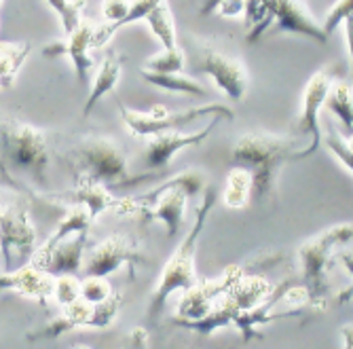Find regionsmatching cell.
Listing matches in <instances>:
<instances>
[{
    "mask_svg": "<svg viewBox=\"0 0 353 349\" xmlns=\"http://www.w3.org/2000/svg\"><path fill=\"white\" fill-rule=\"evenodd\" d=\"M296 152L290 138L269 132H248L233 146V163L252 172L256 197H269L281 166L296 161Z\"/></svg>",
    "mask_w": 353,
    "mask_h": 349,
    "instance_id": "obj_1",
    "label": "cell"
},
{
    "mask_svg": "<svg viewBox=\"0 0 353 349\" xmlns=\"http://www.w3.org/2000/svg\"><path fill=\"white\" fill-rule=\"evenodd\" d=\"M214 203H216V193H214V188H208L201 206L197 208L195 225H192V229L186 233V237L182 239V243L174 252V257L165 263L161 277H159V281H157L154 295H152L150 305H148V317L152 322H157V317L161 315L165 301L172 292H176V290L184 292L199 281L197 273H195V254H197L199 237H201L203 227H205V220H208Z\"/></svg>",
    "mask_w": 353,
    "mask_h": 349,
    "instance_id": "obj_2",
    "label": "cell"
},
{
    "mask_svg": "<svg viewBox=\"0 0 353 349\" xmlns=\"http://www.w3.org/2000/svg\"><path fill=\"white\" fill-rule=\"evenodd\" d=\"M351 239H353V222H343V225H334L319 235L311 237L299 248L303 279L311 295V311H322L326 307L328 267L334 257V248Z\"/></svg>",
    "mask_w": 353,
    "mask_h": 349,
    "instance_id": "obj_3",
    "label": "cell"
},
{
    "mask_svg": "<svg viewBox=\"0 0 353 349\" xmlns=\"http://www.w3.org/2000/svg\"><path fill=\"white\" fill-rule=\"evenodd\" d=\"M275 288L273 283H269V279H265L263 275H245L233 286L229 292L222 295V301H216V305L210 309L208 315L199 317V320H182V317H174V324L195 330L199 335H212L214 330L229 326L235 322V317L252 307H256L259 303H263L271 290Z\"/></svg>",
    "mask_w": 353,
    "mask_h": 349,
    "instance_id": "obj_4",
    "label": "cell"
},
{
    "mask_svg": "<svg viewBox=\"0 0 353 349\" xmlns=\"http://www.w3.org/2000/svg\"><path fill=\"white\" fill-rule=\"evenodd\" d=\"M72 157L77 163L74 170H81L91 178L104 182L108 188L130 186L136 182V178L130 174V168H127L125 152L108 138L102 136L83 138L72 148Z\"/></svg>",
    "mask_w": 353,
    "mask_h": 349,
    "instance_id": "obj_5",
    "label": "cell"
},
{
    "mask_svg": "<svg viewBox=\"0 0 353 349\" xmlns=\"http://www.w3.org/2000/svg\"><path fill=\"white\" fill-rule=\"evenodd\" d=\"M5 159L11 168L26 170L37 182H45L49 168V148L45 134L34 125L21 123L13 117L3 119Z\"/></svg>",
    "mask_w": 353,
    "mask_h": 349,
    "instance_id": "obj_6",
    "label": "cell"
},
{
    "mask_svg": "<svg viewBox=\"0 0 353 349\" xmlns=\"http://www.w3.org/2000/svg\"><path fill=\"white\" fill-rule=\"evenodd\" d=\"M121 108V117L134 136L138 138H148V136H157V134H165V132H178L182 127H186L188 123L203 119V117H216L222 114L229 121L233 119V110L224 104H208V106H195V108H186L180 112H170L165 106H154L150 112H140V110H132L123 104H119Z\"/></svg>",
    "mask_w": 353,
    "mask_h": 349,
    "instance_id": "obj_7",
    "label": "cell"
},
{
    "mask_svg": "<svg viewBox=\"0 0 353 349\" xmlns=\"http://www.w3.org/2000/svg\"><path fill=\"white\" fill-rule=\"evenodd\" d=\"M123 305V297L119 292H112L110 299L93 305L87 299H79L66 307H61V315L55 317L53 322H49L45 328L37 330V332H30L28 339H53L59 337L68 330L74 328H106L114 322V317L119 313Z\"/></svg>",
    "mask_w": 353,
    "mask_h": 349,
    "instance_id": "obj_8",
    "label": "cell"
},
{
    "mask_svg": "<svg viewBox=\"0 0 353 349\" xmlns=\"http://www.w3.org/2000/svg\"><path fill=\"white\" fill-rule=\"evenodd\" d=\"M144 252L138 239L123 235V233H112L98 246H93L85 259V273L87 275H104L108 277L110 273L119 271L123 265H127L130 273H136L138 265H144Z\"/></svg>",
    "mask_w": 353,
    "mask_h": 349,
    "instance_id": "obj_9",
    "label": "cell"
},
{
    "mask_svg": "<svg viewBox=\"0 0 353 349\" xmlns=\"http://www.w3.org/2000/svg\"><path fill=\"white\" fill-rule=\"evenodd\" d=\"M330 85H332L330 72L317 70L309 79V83H307V87L303 91V110H301V117H299V123H296V132L303 134V136H309L311 144L296 152V161H299V159L311 157L319 148V144L324 142L322 132H319V110L326 106Z\"/></svg>",
    "mask_w": 353,
    "mask_h": 349,
    "instance_id": "obj_10",
    "label": "cell"
},
{
    "mask_svg": "<svg viewBox=\"0 0 353 349\" xmlns=\"http://www.w3.org/2000/svg\"><path fill=\"white\" fill-rule=\"evenodd\" d=\"M241 277H243V269L231 265L218 279L197 281L192 288L184 290L176 317H182V320H199V317L208 315L210 309L216 305V299L222 297L224 292H229Z\"/></svg>",
    "mask_w": 353,
    "mask_h": 349,
    "instance_id": "obj_11",
    "label": "cell"
},
{
    "mask_svg": "<svg viewBox=\"0 0 353 349\" xmlns=\"http://www.w3.org/2000/svg\"><path fill=\"white\" fill-rule=\"evenodd\" d=\"M37 229L30 220L28 203L13 201L3 206V257L5 269L9 271L13 252L19 257H32L37 252Z\"/></svg>",
    "mask_w": 353,
    "mask_h": 349,
    "instance_id": "obj_12",
    "label": "cell"
},
{
    "mask_svg": "<svg viewBox=\"0 0 353 349\" xmlns=\"http://www.w3.org/2000/svg\"><path fill=\"white\" fill-rule=\"evenodd\" d=\"M74 199L89 208L93 220L106 210H114L119 216H136L142 212V206L136 197L130 199L112 197L110 188L104 182L91 178L81 170H74Z\"/></svg>",
    "mask_w": 353,
    "mask_h": 349,
    "instance_id": "obj_13",
    "label": "cell"
},
{
    "mask_svg": "<svg viewBox=\"0 0 353 349\" xmlns=\"http://www.w3.org/2000/svg\"><path fill=\"white\" fill-rule=\"evenodd\" d=\"M220 119H227V117L216 114L208 123V127H203V130H199V132H192V134H180V130H178V132H165V134L152 136V140L148 142L146 152H144L146 168H150V170H163V168H168L170 161L182 148L199 146L216 130V125L220 123Z\"/></svg>",
    "mask_w": 353,
    "mask_h": 349,
    "instance_id": "obj_14",
    "label": "cell"
},
{
    "mask_svg": "<svg viewBox=\"0 0 353 349\" xmlns=\"http://www.w3.org/2000/svg\"><path fill=\"white\" fill-rule=\"evenodd\" d=\"M87 239H89V231L68 235L66 239H61L49 250H37L30 257V263L53 275H63V273L79 275L81 267L85 265L83 257H85Z\"/></svg>",
    "mask_w": 353,
    "mask_h": 349,
    "instance_id": "obj_15",
    "label": "cell"
},
{
    "mask_svg": "<svg viewBox=\"0 0 353 349\" xmlns=\"http://www.w3.org/2000/svg\"><path fill=\"white\" fill-rule=\"evenodd\" d=\"M201 70L210 74L216 85L229 95L231 100L241 102L245 98L248 91V72L243 68V63L237 59H231L227 55H222L220 51L205 47L203 49V61Z\"/></svg>",
    "mask_w": 353,
    "mask_h": 349,
    "instance_id": "obj_16",
    "label": "cell"
},
{
    "mask_svg": "<svg viewBox=\"0 0 353 349\" xmlns=\"http://www.w3.org/2000/svg\"><path fill=\"white\" fill-rule=\"evenodd\" d=\"M265 3L273 15V23L277 26L279 32L309 37L317 43H326L330 39L326 34L324 26H319L299 0H265Z\"/></svg>",
    "mask_w": 353,
    "mask_h": 349,
    "instance_id": "obj_17",
    "label": "cell"
},
{
    "mask_svg": "<svg viewBox=\"0 0 353 349\" xmlns=\"http://www.w3.org/2000/svg\"><path fill=\"white\" fill-rule=\"evenodd\" d=\"M95 26L91 19H83V23L79 26L77 32L63 41V43H53V45H47L43 49L45 55H68L72 59V66L77 70V77L81 81V85H87V79H89V72L93 68V59L89 55V49H95L93 47V41H95Z\"/></svg>",
    "mask_w": 353,
    "mask_h": 349,
    "instance_id": "obj_18",
    "label": "cell"
},
{
    "mask_svg": "<svg viewBox=\"0 0 353 349\" xmlns=\"http://www.w3.org/2000/svg\"><path fill=\"white\" fill-rule=\"evenodd\" d=\"M55 279L57 275L28 263L17 271H5L0 277V286L3 290H17L23 297L47 303L51 297H55Z\"/></svg>",
    "mask_w": 353,
    "mask_h": 349,
    "instance_id": "obj_19",
    "label": "cell"
},
{
    "mask_svg": "<svg viewBox=\"0 0 353 349\" xmlns=\"http://www.w3.org/2000/svg\"><path fill=\"white\" fill-rule=\"evenodd\" d=\"M123 59H121V55L117 53V51H108V55L104 57V61H102V66H100V72H98V77H95V83H93V89H91V93H89V98H87V104H85V108H83V112L85 114H89L91 112V108L98 104L106 93H110L117 85H119V81H121V74H123Z\"/></svg>",
    "mask_w": 353,
    "mask_h": 349,
    "instance_id": "obj_20",
    "label": "cell"
},
{
    "mask_svg": "<svg viewBox=\"0 0 353 349\" xmlns=\"http://www.w3.org/2000/svg\"><path fill=\"white\" fill-rule=\"evenodd\" d=\"M250 195H254L252 172L241 166H233L227 174V184H224V193H222L224 203L233 210H239L248 206Z\"/></svg>",
    "mask_w": 353,
    "mask_h": 349,
    "instance_id": "obj_21",
    "label": "cell"
},
{
    "mask_svg": "<svg viewBox=\"0 0 353 349\" xmlns=\"http://www.w3.org/2000/svg\"><path fill=\"white\" fill-rule=\"evenodd\" d=\"M91 222H93V216H91L89 208H87L85 203H79V201H77V203L66 212V216L61 218L59 227L53 231V235H51L39 250H49V248H53L55 243H59L61 239H66L68 235H74V233H81V231H89Z\"/></svg>",
    "mask_w": 353,
    "mask_h": 349,
    "instance_id": "obj_22",
    "label": "cell"
},
{
    "mask_svg": "<svg viewBox=\"0 0 353 349\" xmlns=\"http://www.w3.org/2000/svg\"><path fill=\"white\" fill-rule=\"evenodd\" d=\"M326 108L353 134V85L345 79H336L330 85Z\"/></svg>",
    "mask_w": 353,
    "mask_h": 349,
    "instance_id": "obj_23",
    "label": "cell"
},
{
    "mask_svg": "<svg viewBox=\"0 0 353 349\" xmlns=\"http://www.w3.org/2000/svg\"><path fill=\"white\" fill-rule=\"evenodd\" d=\"M32 51L30 43H11V41H3L0 45V81H3V87H11L19 68L23 66V61L28 59Z\"/></svg>",
    "mask_w": 353,
    "mask_h": 349,
    "instance_id": "obj_24",
    "label": "cell"
},
{
    "mask_svg": "<svg viewBox=\"0 0 353 349\" xmlns=\"http://www.w3.org/2000/svg\"><path fill=\"white\" fill-rule=\"evenodd\" d=\"M142 79L154 87H161V89H168V91H180V93H188V95H195V98H205L208 95V89L199 83V81H192L188 77H182V72H172V74H165V72H152V70H142L140 72Z\"/></svg>",
    "mask_w": 353,
    "mask_h": 349,
    "instance_id": "obj_25",
    "label": "cell"
},
{
    "mask_svg": "<svg viewBox=\"0 0 353 349\" xmlns=\"http://www.w3.org/2000/svg\"><path fill=\"white\" fill-rule=\"evenodd\" d=\"M146 23L150 26L152 34L161 41L163 49H172L176 47V21L172 17V11H170V5L168 0L163 3H159L146 17Z\"/></svg>",
    "mask_w": 353,
    "mask_h": 349,
    "instance_id": "obj_26",
    "label": "cell"
},
{
    "mask_svg": "<svg viewBox=\"0 0 353 349\" xmlns=\"http://www.w3.org/2000/svg\"><path fill=\"white\" fill-rule=\"evenodd\" d=\"M47 3L51 5V9H55V13H59L66 37L79 30V26L83 23V9L87 0H47Z\"/></svg>",
    "mask_w": 353,
    "mask_h": 349,
    "instance_id": "obj_27",
    "label": "cell"
},
{
    "mask_svg": "<svg viewBox=\"0 0 353 349\" xmlns=\"http://www.w3.org/2000/svg\"><path fill=\"white\" fill-rule=\"evenodd\" d=\"M186 66V55H184V49H180L178 45L172 47V49H165L163 53H159L154 57H150L146 61V70H152V72H165V74H172V72H182Z\"/></svg>",
    "mask_w": 353,
    "mask_h": 349,
    "instance_id": "obj_28",
    "label": "cell"
},
{
    "mask_svg": "<svg viewBox=\"0 0 353 349\" xmlns=\"http://www.w3.org/2000/svg\"><path fill=\"white\" fill-rule=\"evenodd\" d=\"M83 297V281L74 273H63L55 279V301L59 307H66Z\"/></svg>",
    "mask_w": 353,
    "mask_h": 349,
    "instance_id": "obj_29",
    "label": "cell"
},
{
    "mask_svg": "<svg viewBox=\"0 0 353 349\" xmlns=\"http://www.w3.org/2000/svg\"><path fill=\"white\" fill-rule=\"evenodd\" d=\"M112 297V288L104 275H87L83 279V299L98 305Z\"/></svg>",
    "mask_w": 353,
    "mask_h": 349,
    "instance_id": "obj_30",
    "label": "cell"
},
{
    "mask_svg": "<svg viewBox=\"0 0 353 349\" xmlns=\"http://www.w3.org/2000/svg\"><path fill=\"white\" fill-rule=\"evenodd\" d=\"M349 15H353V0H336V5L328 11L326 21H324L326 34L330 37L339 26H343V21H345Z\"/></svg>",
    "mask_w": 353,
    "mask_h": 349,
    "instance_id": "obj_31",
    "label": "cell"
},
{
    "mask_svg": "<svg viewBox=\"0 0 353 349\" xmlns=\"http://www.w3.org/2000/svg\"><path fill=\"white\" fill-rule=\"evenodd\" d=\"M245 0H205L201 7V15H210L212 11H220L222 15H237L243 13Z\"/></svg>",
    "mask_w": 353,
    "mask_h": 349,
    "instance_id": "obj_32",
    "label": "cell"
},
{
    "mask_svg": "<svg viewBox=\"0 0 353 349\" xmlns=\"http://www.w3.org/2000/svg\"><path fill=\"white\" fill-rule=\"evenodd\" d=\"M134 0H104L102 5V13L106 17L108 23H119L121 19H125V15L130 13Z\"/></svg>",
    "mask_w": 353,
    "mask_h": 349,
    "instance_id": "obj_33",
    "label": "cell"
},
{
    "mask_svg": "<svg viewBox=\"0 0 353 349\" xmlns=\"http://www.w3.org/2000/svg\"><path fill=\"white\" fill-rule=\"evenodd\" d=\"M336 261L343 263V267L353 275V248H345L336 254ZM353 299V286H349L347 290H343L339 297H336V303H349Z\"/></svg>",
    "mask_w": 353,
    "mask_h": 349,
    "instance_id": "obj_34",
    "label": "cell"
},
{
    "mask_svg": "<svg viewBox=\"0 0 353 349\" xmlns=\"http://www.w3.org/2000/svg\"><path fill=\"white\" fill-rule=\"evenodd\" d=\"M345 28V39H347V47H349V57H351V68H353V15H349L343 21Z\"/></svg>",
    "mask_w": 353,
    "mask_h": 349,
    "instance_id": "obj_35",
    "label": "cell"
},
{
    "mask_svg": "<svg viewBox=\"0 0 353 349\" xmlns=\"http://www.w3.org/2000/svg\"><path fill=\"white\" fill-rule=\"evenodd\" d=\"M341 343L347 349H353V324H345L341 328Z\"/></svg>",
    "mask_w": 353,
    "mask_h": 349,
    "instance_id": "obj_36",
    "label": "cell"
},
{
    "mask_svg": "<svg viewBox=\"0 0 353 349\" xmlns=\"http://www.w3.org/2000/svg\"><path fill=\"white\" fill-rule=\"evenodd\" d=\"M132 339H134V345H148V332L144 328H134L132 330Z\"/></svg>",
    "mask_w": 353,
    "mask_h": 349,
    "instance_id": "obj_37",
    "label": "cell"
},
{
    "mask_svg": "<svg viewBox=\"0 0 353 349\" xmlns=\"http://www.w3.org/2000/svg\"><path fill=\"white\" fill-rule=\"evenodd\" d=\"M347 144H349V148H351V150H353V134H351V136H349V140H347Z\"/></svg>",
    "mask_w": 353,
    "mask_h": 349,
    "instance_id": "obj_38",
    "label": "cell"
}]
</instances>
